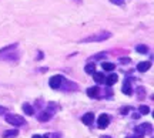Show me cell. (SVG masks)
I'll use <instances>...</instances> for the list:
<instances>
[{
	"label": "cell",
	"mask_w": 154,
	"mask_h": 138,
	"mask_svg": "<svg viewBox=\"0 0 154 138\" xmlns=\"http://www.w3.org/2000/svg\"><path fill=\"white\" fill-rule=\"evenodd\" d=\"M150 67H151V63H150V61H141V63L137 64V70L140 73H146L147 70H150Z\"/></svg>",
	"instance_id": "8"
},
{
	"label": "cell",
	"mask_w": 154,
	"mask_h": 138,
	"mask_svg": "<svg viewBox=\"0 0 154 138\" xmlns=\"http://www.w3.org/2000/svg\"><path fill=\"white\" fill-rule=\"evenodd\" d=\"M111 37V33L110 32H100V33H96V34H91L88 36L86 39L80 40V43H94V41H104V40L110 39Z\"/></svg>",
	"instance_id": "1"
},
{
	"label": "cell",
	"mask_w": 154,
	"mask_h": 138,
	"mask_svg": "<svg viewBox=\"0 0 154 138\" xmlns=\"http://www.w3.org/2000/svg\"><path fill=\"white\" fill-rule=\"evenodd\" d=\"M113 4H117V6H121V4H124V0H110Z\"/></svg>",
	"instance_id": "20"
},
{
	"label": "cell",
	"mask_w": 154,
	"mask_h": 138,
	"mask_svg": "<svg viewBox=\"0 0 154 138\" xmlns=\"http://www.w3.org/2000/svg\"><path fill=\"white\" fill-rule=\"evenodd\" d=\"M82 121L84 122L86 125H90V124L94 121V114L93 112H87V114H84L83 118H82Z\"/></svg>",
	"instance_id": "10"
},
{
	"label": "cell",
	"mask_w": 154,
	"mask_h": 138,
	"mask_svg": "<svg viewBox=\"0 0 154 138\" xmlns=\"http://www.w3.org/2000/svg\"><path fill=\"white\" fill-rule=\"evenodd\" d=\"M109 124H110V117L107 116V114H101V116L99 117V121H97V125H99V128L104 130V128L109 127Z\"/></svg>",
	"instance_id": "5"
},
{
	"label": "cell",
	"mask_w": 154,
	"mask_h": 138,
	"mask_svg": "<svg viewBox=\"0 0 154 138\" xmlns=\"http://www.w3.org/2000/svg\"><path fill=\"white\" fill-rule=\"evenodd\" d=\"M53 114H54V104H53V103H50L49 108H47V110H44L43 114H40V116H38V120H40V121H47V120H50V118L53 117Z\"/></svg>",
	"instance_id": "3"
},
{
	"label": "cell",
	"mask_w": 154,
	"mask_h": 138,
	"mask_svg": "<svg viewBox=\"0 0 154 138\" xmlns=\"http://www.w3.org/2000/svg\"><path fill=\"white\" fill-rule=\"evenodd\" d=\"M16 47H17V43H14V44H11V46H7V47H5V49H2V50H0V56L5 54L6 51H10V50L16 49Z\"/></svg>",
	"instance_id": "18"
},
{
	"label": "cell",
	"mask_w": 154,
	"mask_h": 138,
	"mask_svg": "<svg viewBox=\"0 0 154 138\" xmlns=\"http://www.w3.org/2000/svg\"><path fill=\"white\" fill-rule=\"evenodd\" d=\"M138 111H140V112H141L143 116H146V114H149V112H150V108L147 107V105H140Z\"/></svg>",
	"instance_id": "19"
},
{
	"label": "cell",
	"mask_w": 154,
	"mask_h": 138,
	"mask_svg": "<svg viewBox=\"0 0 154 138\" xmlns=\"http://www.w3.org/2000/svg\"><path fill=\"white\" fill-rule=\"evenodd\" d=\"M23 111H24L27 116H33V112H34L33 107H32L30 104H27V103H24V104H23Z\"/></svg>",
	"instance_id": "14"
},
{
	"label": "cell",
	"mask_w": 154,
	"mask_h": 138,
	"mask_svg": "<svg viewBox=\"0 0 154 138\" xmlns=\"http://www.w3.org/2000/svg\"><path fill=\"white\" fill-rule=\"evenodd\" d=\"M120 61L121 63H128L130 60H128V58H120Z\"/></svg>",
	"instance_id": "21"
},
{
	"label": "cell",
	"mask_w": 154,
	"mask_h": 138,
	"mask_svg": "<svg viewBox=\"0 0 154 138\" xmlns=\"http://www.w3.org/2000/svg\"><path fill=\"white\" fill-rule=\"evenodd\" d=\"M93 78H94V81H96L97 84L104 83V80H106L104 74H103V73H97V71H94V73H93Z\"/></svg>",
	"instance_id": "11"
},
{
	"label": "cell",
	"mask_w": 154,
	"mask_h": 138,
	"mask_svg": "<svg viewBox=\"0 0 154 138\" xmlns=\"http://www.w3.org/2000/svg\"><path fill=\"white\" fill-rule=\"evenodd\" d=\"M126 138H137V137H134V135H128V137H126Z\"/></svg>",
	"instance_id": "23"
},
{
	"label": "cell",
	"mask_w": 154,
	"mask_h": 138,
	"mask_svg": "<svg viewBox=\"0 0 154 138\" xmlns=\"http://www.w3.org/2000/svg\"><path fill=\"white\" fill-rule=\"evenodd\" d=\"M19 135V131L17 130H10V131H5L3 133V138H14Z\"/></svg>",
	"instance_id": "13"
},
{
	"label": "cell",
	"mask_w": 154,
	"mask_h": 138,
	"mask_svg": "<svg viewBox=\"0 0 154 138\" xmlns=\"http://www.w3.org/2000/svg\"><path fill=\"white\" fill-rule=\"evenodd\" d=\"M123 93L126 94V95H131L133 93V88H131V80L130 78H127L124 84H123Z\"/></svg>",
	"instance_id": "7"
},
{
	"label": "cell",
	"mask_w": 154,
	"mask_h": 138,
	"mask_svg": "<svg viewBox=\"0 0 154 138\" xmlns=\"http://www.w3.org/2000/svg\"><path fill=\"white\" fill-rule=\"evenodd\" d=\"M6 121L9 122V124H13V125H16V127H20V125H24L26 124V120L20 116H14V114H9V116H6Z\"/></svg>",
	"instance_id": "2"
},
{
	"label": "cell",
	"mask_w": 154,
	"mask_h": 138,
	"mask_svg": "<svg viewBox=\"0 0 154 138\" xmlns=\"http://www.w3.org/2000/svg\"><path fill=\"white\" fill-rule=\"evenodd\" d=\"M150 128V124H141V125H138V127H136V134H138V138H141L146 134V131Z\"/></svg>",
	"instance_id": "6"
},
{
	"label": "cell",
	"mask_w": 154,
	"mask_h": 138,
	"mask_svg": "<svg viewBox=\"0 0 154 138\" xmlns=\"http://www.w3.org/2000/svg\"><path fill=\"white\" fill-rule=\"evenodd\" d=\"M76 2H80V0H76Z\"/></svg>",
	"instance_id": "25"
},
{
	"label": "cell",
	"mask_w": 154,
	"mask_h": 138,
	"mask_svg": "<svg viewBox=\"0 0 154 138\" xmlns=\"http://www.w3.org/2000/svg\"><path fill=\"white\" fill-rule=\"evenodd\" d=\"M136 51H137V53H141V54H147L149 47H147V46H144V44H140V46L136 47Z\"/></svg>",
	"instance_id": "16"
},
{
	"label": "cell",
	"mask_w": 154,
	"mask_h": 138,
	"mask_svg": "<svg viewBox=\"0 0 154 138\" xmlns=\"http://www.w3.org/2000/svg\"><path fill=\"white\" fill-rule=\"evenodd\" d=\"M101 138H110V137H109V135H103V137H101Z\"/></svg>",
	"instance_id": "24"
},
{
	"label": "cell",
	"mask_w": 154,
	"mask_h": 138,
	"mask_svg": "<svg viewBox=\"0 0 154 138\" xmlns=\"http://www.w3.org/2000/svg\"><path fill=\"white\" fill-rule=\"evenodd\" d=\"M87 95L91 98H97V97H100V88L99 87H90V88H87Z\"/></svg>",
	"instance_id": "9"
},
{
	"label": "cell",
	"mask_w": 154,
	"mask_h": 138,
	"mask_svg": "<svg viewBox=\"0 0 154 138\" xmlns=\"http://www.w3.org/2000/svg\"><path fill=\"white\" fill-rule=\"evenodd\" d=\"M117 80H119V76H117V74H110L109 77H106L104 83L107 84V86H113V84L117 83Z\"/></svg>",
	"instance_id": "12"
},
{
	"label": "cell",
	"mask_w": 154,
	"mask_h": 138,
	"mask_svg": "<svg viewBox=\"0 0 154 138\" xmlns=\"http://www.w3.org/2000/svg\"><path fill=\"white\" fill-rule=\"evenodd\" d=\"M84 71L87 73V74H93V73L96 71V66H94L93 63H91V64H87V66L84 67Z\"/></svg>",
	"instance_id": "17"
},
{
	"label": "cell",
	"mask_w": 154,
	"mask_h": 138,
	"mask_svg": "<svg viewBox=\"0 0 154 138\" xmlns=\"http://www.w3.org/2000/svg\"><path fill=\"white\" fill-rule=\"evenodd\" d=\"M101 67H103V70H106V71H113V70L116 68V66L113 64V63H103Z\"/></svg>",
	"instance_id": "15"
},
{
	"label": "cell",
	"mask_w": 154,
	"mask_h": 138,
	"mask_svg": "<svg viewBox=\"0 0 154 138\" xmlns=\"http://www.w3.org/2000/svg\"><path fill=\"white\" fill-rule=\"evenodd\" d=\"M61 83H63V77L61 76H53V77L49 80V86L53 90H57L61 87Z\"/></svg>",
	"instance_id": "4"
},
{
	"label": "cell",
	"mask_w": 154,
	"mask_h": 138,
	"mask_svg": "<svg viewBox=\"0 0 154 138\" xmlns=\"http://www.w3.org/2000/svg\"><path fill=\"white\" fill-rule=\"evenodd\" d=\"M33 138H47V137H42V135H33Z\"/></svg>",
	"instance_id": "22"
}]
</instances>
